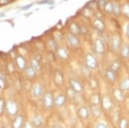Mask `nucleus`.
<instances>
[{"mask_svg":"<svg viewBox=\"0 0 129 128\" xmlns=\"http://www.w3.org/2000/svg\"><path fill=\"white\" fill-rule=\"evenodd\" d=\"M41 105L46 110H51L54 107V95L51 90L45 91L41 96Z\"/></svg>","mask_w":129,"mask_h":128,"instance_id":"1","label":"nucleus"},{"mask_svg":"<svg viewBox=\"0 0 129 128\" xmlns=\"http://www.w3.org/2000/svg\"><path fill=\"white\" fill-rule=\"evenodd\" d=\"M19 103L17 102L15 100H14V99H9V100H6L5 113L8 116L14 118V116H16L17 115H19Z\"/></svg>","mask_w":129,"mask_h":128,"instance_id":"2","label":"nucleus"},{"mask_svg":"<svg viewBox=\"0 0 129 128\" xmlns=\"http://www.w3.org/2000/svg\"><path fill=\"white\" fill-rule=\"evenodd\" d=\"M84 65L89 70H95L99 66V62L95 55L92 52H88L84 57Z\"/></svg>","mask_w":129,"mask_h":128,"instance_id":"3","label":"nucleus"},{"mask_svg":"<svg viewBox=\"0 0 129 128\" xmlns=\"http://www.w3.org/2000/svg\"><path fill=\"white\" fill-rule=\"evenodd\" d=\"M14 65L16 67V69H18L19 72H25V70L28 67V62L23 55L17 54L14 57Z\"/></svg>","mask_w":129,"mask_h":128,"instance_id":"4","label":"nucleus"},{"mask_svg":"<svg viewBox=\"0 0 129 128\" xmlns=\"http://www.w3.org/2000/svg\"><path fill=\"white\" fill-rule=\"evenodd\" d=\"M65 40H66V43L67 45L69 46V47L74 48V49H77L79 48L80 46H81V41H80V39L78 37L77 35H72L70 33L66 34L65 35Z\"/></svg>","mask_w":129,"mask_h":128,"instance_id":"5","label":"nucleus"},{"mask_svg":"<svg viewBox=\"0 0 129 128\" xmlns=\"http://www.w3.org/2000/svg\"><path fill=\"white\" fill-rule=\"evenodd\" d=\"M56 57L62 61H68L70 58V52L64 46H58L56 51Z\"/></svg>","mask_w":129,"mask_h":128,"instance_id":"6","label":"nucleus"},{"mask_svg":"<svg viewBox=\"0 0 129 128\" xmlns=\"http://www.w3.org/2000/svg\"><path fill=\"white\" fill-rule=\"evenodd\" d=\"M69 83L70 88H71L75 93L80 94L84 91V85L83 84V83L79 80V79H77L74 78H70L69 80Z\"/></svg>","mask_w":129,"mask_h":128,"instance_id":"7","label":"nucleus"},{"mask_svg":"<svg viewBox=\"0 0 129 128\" xmlns=\"http://www.w3.org/2000/svg\"><path fill=\"white\" fill-rule=\"evenodd\" d=\"M111 47L114 52H118L120 51L121 46H122V40H121V35L118 34H115L111 37L110 40Z\"/></svg>","mask_w":129,"mask_h":128,"instance_id":"8","label":"nucleus"},{"mask_svg":"<svg viewBox=\"0 0 129 128\" xmlns=\"http://www.w3.org/2000/svg\"><path fill=\"white\" fill-rule=\"evenodd\" d=\"M45 92V88L41 83H36L31 89V95L34 99H40Z\"/></svg>","mask_w":129,"mask_h":128,"instance_id":"9","label":"nucleus"},{"mask_svg":"<svg viewBox=\"0 0 129 128\" xmlns=\"http://www.w3.org/2000/svg\"><path fill=\"white\" fill-rule=\"evenodd\" d=\"M94 52L97 55H103L106 52V44L101 38H96L94 42Z\"/></svg>","mask_w":129,"mask_h":128,"instance_id":"10","label":"nucleus"},{"mask_svg":"<svg viewBox=\"0 0 129 128\" xmlns=\"http://www.w3.org/2000/svg\"><path fill=\"white\" fill-rule=\"evenodd\" d=\"M25 123V117L24 115L19 114L14 116L11 122V128H23Z\"/></svg>","mask_w":129,"mask_h":128,"instance_id":"11","label":"nucleus"},{"mask_svg":"<svg viewBox=\"0 0 129 128\" xmlns=\"http://www.w3.org/2000/svg\"><path fill=\"white\" fill-rule=\"evenodd\" d=\"M68 96L66 94L60 93L57 96H54V106L56 108H62L67 103Z\"/></svg>","mask_w":129,"mask_h":128,"instance_id":"12","label":"nucleus"},{"mask_svg":"<svg viewBox=\"0 0 129 128\" xmlns=\"http://www.w3.org/2000/svg\"><path fill=\"white\" fill-rule=\"evenodd\" d=\"M64 74L63 72L59 69H57L54 71L53 73V82H54L55 85L57 87H62L64 84Z\"/></svg>","mask_w":129,"mask_h":128,"instance_id":"13","label":"nucleus"},{"mask_svg":"<svg viewBox=\"0 0 129 128\" xmlns=\"http://www.w3.org/2000/svg\"><path fill=\"white\" fill-rule=\"evenodd\" d=\"M93 27L95 30H97L100 33H103L106 30V24H105L104 20L102 19L95 18L92 22Z\"/></svg>","mask_w":129,"mask_h":128,"instance_id":"14","label":"nucleus"},{"mask_svg":"<svg viewBox=\"0 0 129 128\" xmlns=\"http://www.w3.org/2000/svg\"><path fill=\"white\" fill-rule=\"evenodd\" d=\"M101 107L103 110L109 111L111 110L113 107V102L111 100V99L107 95H105L103 97H101Z\"/></svg>","mask_w":129,"mask_h":128,"instance_id":"15","label":"nucleus"},{"mask_svg":"<svg viewBox=\"0 0 129 128\" xmlns=\"http://www.w3.org/2000/svg\"><path fill=\"white\" fill-rule=\"evenodd\" d=\"M77 115L80 119L87 120V119H89V115H90V111H89V109L87 107V106L82 105L78 109Z\"/></svg>","mask_w":129,"mask_h":128,"instance_id":"16","label":"nucleus"},{"mask_svg":"<svg viewBox=\"0 0 129 128\" xmlns=\"http://www.w3.org/2000/svg\"><path fill=\"white\" fill-rule=\"evenodd\" d=\"M33 126L35 128H41L44 125V117L41 114H36L31 120Z\"/></svg>","mask_w":129,"mask_h":128,"instance_id":"17","label":"nucleus"},{"mask_svg":"<svg viewBox=\"0 0 129 128\" xmlns=\"http://www.w3.org/2000/svg\"><path fill=\"white\" fill-rule=\"evenodd\" d=\"M30 67L35 69L36 72H41L42 69V65L41 63V58H38L37 57L34 56L30 60Z\"/></svg>","mask_w":129,"mask_h":128,"instance_id":"18","label":"nucleus"},{"mask_svg":"<svg viewBox=\"0 0 129 128\" xmlns=\"http://www.w3.org/2000/svg\"><path fill=\"white\" fill-rule=\"evenodd\" d=\"M104 76L106 80L108 82H110V83H114V82L116 80V77H117L116 72L112 71V70L110 68H107L105 70Z\"/></svg>","mask_w":129,"mask_h":128,"instance_id":"19","label":"nucleus"},{"mask_svg":"<svg viewBox=\"0 0 129 128\" xmlns=\"http://www.w3.org/2000/svg\"><path fill=\"white\" fill-rule=\"evenodd\" d=\"M69 33L79 36L80 35V25L77 22H71L69 25Z\"/></svg>","mask_w":129,"mask_h":128,"instance_id":"20","label":"nucleus"},{"mask_svg":"<svg viewBox=\"0 0 129 128\" xmlns=\"http://www.w3.org/2000/svg\"><path fill=\"white\" fill-rule=\"evenodd\" d=\"M89 102L90 105H100L101 102V96L98 93H94L90 95L89 99Z\"/></svg>","mask_w":129,"mask_h":128,"instance_id":"21","label":"nucleus"},{"mask_svg":"<svg viewBox=\"0 0 129 128\" xmlns=\"http://www.w3.org/2000/svg\"><path fill=\"white\" fill-rule=\"evenodd\" d=\"M24 72H25V76L26 77V78L30 79V80L36 79V78L37 77V73H38L35 69H33L32 67L30 66L27 67V68L25 70Z\"/></svg>","mask_w":129,"mask_h":128,"instance_id":"22","label":"nucleus"},{"mask_svg":"<svg viewBox=\"0 0 129 128\" xmlns=\"http://www.w3.org/2000/svg\"><path fill=\"white\" fill-rule=\"evenodd\" d=\"M121 56L123 59H128L129 58V45L128 44H123L121 46Z\"/></svg>","mask_w":129,"mask_h":128,"instance_id":"23","label":"nucleus"},{"mask_svg":"<svg viewBox=\"0 0 129 128\" xmlns=\"http://www.w3.org/2000/svg\"><path fill=\"white\" fill-rule=\"evenodd\" d=\"M121 62L119 59H116L111 62L109 68L111 69L114 72H119V70L121 69Z\"/></svg>","mask_w":129,"mask_h":128,"instance_id":"24","label":"nucleus"},{"mask_svg":"<svg viewBox=\"0 0 129 128\" xmlns=\"http://www.w3.org/2000/svg\"><path fill=\"white\" fill-rule=\"evenodd\" d=\"M89 111H91L92 115L94 117L99 118L101 115V109L100 107V105H90V110Z\"/></svg>","mask_w":129,"mask_h":128,"instance_id":"25","label":"nucleus"},{"mask_svg":"<svg viewBox=\"0 0 129 128\" xmlns=\"http://www.w3.org/2000/svg\"><path fill=\"white\" fill-rule=\"evenodd\" d=\"M112 14L116 17H119L121 14V5L119 4V2H114L113 3Z\"/></svg>","mask_w":129,"mask_h":128,"instance_id":"26","label":"nucleus"},{"mask_svg":"<svg viewBox=\"0 0 129 128\" xmlns=\"http://www.w3.org/2000/svg\"><path fill=\"white\" fill-rule=\"evenodd\" d=\"M88 83H89V87H90V89H92L93 90L96 89L99 86V82H98V80H97V78H95V77H91V76L89 77Z\"/></svg>","mask_w":129,"mask_h":128,"instance_id":"27","label":"nucleus"},{"mask_svg":"<svg viewBox=\"0 0 129 128\" xmlns=\"http://www.w3.org/2000/svg\"><path fill=\"white\" fill-rule=\"evenodd\" d=\"M119 89H120L121 91L129 90V77L128 78H124L123 80L121 82L120 85H119Z\"/></svg>","mask_w":129,"mask_h":128,"instance_id":"28","label":"nucleus"},{"mask_svg":"<svg viewBox=\"0 0 129 128\" xmlns=\"http://www.w3.org/2000/svg\"><path fill=\"white\" fill-rule=\"evenodd\" d=\"M103 10L106 12V14H112L113 11V2L106 1V4L103 7Z\"/></svg>","mask_w":129,"mask_h":128,"instance_id":"29","label":"nucleus"},{"mask_svg":"<svg viewBox=\"0 0 129 128\" xmlns=\"http://www.w3.org/2000/svg\"><path fill=\"white\" fill-rule=\"evenodd\" d=\"M113 95H114V98H116V100L118 101H123L124 100V95H123V91H121L120 89H117L114 91L113 93Z\"/></svg>","mask_w":129,"mask_h":128,"instance_id":"30","label":"nucleus"},{"mask_svg":"<svg viewBox=\"0 0 129 128\" xmlns=\"http://www.w3.org/2000/svg\"><path fill=\"white\" fill-rule=\"evenodd\" d=\"M121 14L126 19H129V3H124L121 5Z\"/></svg>","mask_w":129,"mask_h":128,"instance_id":"31","label":"nucleus"},{"mask_svg":"<svg viewBox=\"0 0 129 128\" xmlns=\"http://www.w3.org/2000/svg\"><path fill=\"white\" fill-rule=\"evenodd\" d=\"M6 110V99L4 97H0V116H2Z\"/></svg>","mask_w":129,"mask_h":128,"instance_id":"32","label":"nucleus"},{"mask_svg":"<svg viewBox=\"0 0 129 128\" xmlns=\"http://www.w3.org/2000/svg\"><path fill=\"white\" fill-rule=\"evenodd\" d=\"M48 46H49L50 47V50L52 51V52H56V51H57V49L58 48V43L56 41L55 39H53V38H52L51 40H49V42H48Z\"/></svg>","mask_w":129,"mask_h":128,"instance_id":"33","label":"nucleus"},{"mask_svg":"<svg viewBox=\"0 0 129 128\" xmlns=\"http://www.w3.org/2000/svg\"><path fill=\"white\" fill-rule=\"evenodd\" d=\"M119 126L120 128H128L129 127V122L126 118H121L119 121Z\"/></svg>","mask_w":129,"mask_h":128,"instance_id":"34","label":"nucleus"},{"mask_svg":"<svg viewBox=\"0 0 129 128\" xmlns=\"http://www.w3.org/2000/svg\"><path fill=\"white\" fill-rule=\"evenodd\" d=\"M23 128H35V127L33 126V125H32V123H31V121L25 120V125H24Z\"/></svg>","mask_w":129,"mask_h":128,"instance_id":"35","label":"nucleus"},{"mask_svg":"<svg viewBox=\"0 0 129 128\" xmlns=\"http://www.w3.org/2000/svg\"><path fill=\"white\" fill-rule=\"evenodd\" d=\"M106 0H99L98 1V5L100 6V8L103 9V7L105 5V4H106Z\"/></svg>","mask_w":129,"mask_h":128,"instance_id":"36","label":"nucleus"},{"mask_svg":"<svg viewBox=\"0 0 129 128\" xmlns=\"http://www.w3.org/2000/svg\"><path fill=\"white\" fill-rule=\"evenodd\" d=\"M95 128H108V127H107V125L106 124H104V123H98V124H96Z\"/></svg>","mask_w":129,"mask_h":128,"instance_id":"37","label":"nucleus"},{"mask_svg":"<svg viewBox=\"0 0 129 128\" xmlns=\"http://www.w3.org/2000/svg\"><path fill=\"white\" fill-rule=\"evenodd\" d=\"M9 2H11V0H0V4L5 5V4H9Z\"/></svg>","mask_w":129,"mask_h":128,"instance_id":"38","label":"nucleus"},{"mask_svg":"<svg viewBox=\"0 0 129 128\" xmlns=\"http://www.w3.org/2000/svg\"><path fill=\"white\" fill-rule=\"evenodd\" d=\"M126 35L129 39V23L126 25Z\"/></svg>","mask_w":129,"mask_h":128,"instance_id":"39","label":"nucleus"},{"mask_svg":"<svg viewBox=\"0 0 129 128\" xmlns=\"http://www.w3.org/2000/svg\"><path fill=\"white\" fill-rule=\"evenodd\" d=\"M3 17H4V13H0V19H2Z\"/></svg>","mask_w":129,"mask_h":128,"instance_id":"40","label":"nucleus"},{"mask_svg":"<svg viewBox=\"0 0 129 128\" xmlns=\"http://www.w3.org/2000/svg\"><path fill=\"white\" fill-rule=\"evenodd\" d=\"M41 128H45V127H44V126H42V127H41Z\"/></svg>","mask_w":129,"mask_h":128,"instance_id":"41","label":"nucleus"}]
</instances>
